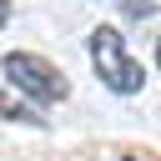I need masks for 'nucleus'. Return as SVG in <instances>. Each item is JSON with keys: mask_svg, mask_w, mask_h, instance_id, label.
<instances>
[{"mask_svg": "<svg viewBox=\"0 0 161 161\" xmlns=\"http://www.w3.org/2000/svg\"><path fill=\"white\" fill-rule=\"evenodd\" d=\"M91 65H96V75L116 91V96H136L141 86H146V65L126 50V40H121V30H111V25H96L91 30Z\"/></svg>", "mask_w": 161, "mask_h": 161, "instance_id": "f257e3e1", "label": "nucleus"}, {"mask_svg": "<svg viewBox=\"0 0 161 161\" xmlns=\"http://www.w3.org/2000/svg\"><path fill=\"white\" fill-rule=\"evenodd\" d=\"M5 80H10V91L15 96H25V101H35V106H55V101H65V75L45 60V55H35V50H5Z\"/></svg>", "mask_w": 161, "mask_h": 161, "instance_id": "f03ea898", "label": "nucleus"}, {"mask_svg": "<svg viewBox=\"0 0 161 161\" xmlns=\"http://www.w3.org/2000/svg\"><path fill=\"white\" fill-rule=\"evenodd\" d=\"M0 116H10V121H25V126H40V116H35L25 101H15V91H0Z\"/></svg>", "mask_w": 161, "mask_h": 161, "instance_id": "7ed1b4c3", "label": "nucleus"}, {"mask_svg": "<svg viewBox=\"0 0 161 161\" xmlns=\"http://www.w3.org/2000/svg\"><path fill=\"white\" fill-rule=\"evenodd\" d=\"M116 10H121L126 20H151V15H156V0H116Z\"/></svg>", "mask_w": 161, "mask_h": 161, "instance_id": "20e7f679", "label": "nucleus"}, {"mask_svg": "<svg viewBox=\"0 0 161 161\" xmlns=\"http://www.w3.org/2000/svg\"><path fill=\"white\" fill-rule=\"evenodd\" d=\"M5 20H10V5H5V0H0V25H5Z\"/></svg>", "mask_w": 161, "mask_h": 161, "instance_id": "39448f33", "label": "nucleus"}]
</instances>
